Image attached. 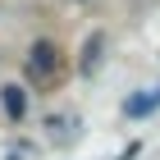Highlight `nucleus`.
<instances>
[{
    "mask_svg": "<svg viewBox=\"0 0 160 160\" xmlns=\"http://www.w3.org/2000/svg\"><path fill=\"white\" fill-rule=\"evenodd\" d=\"M101 46H105V41H101V37H92V41H87V46H82V69H87V73L96 69V60H101Z\"/></svg>",
    "mask_w": 160,
    "mask_h": 160,
    "instance_id": "3",
    "label": "nucleus"
},
{
    "mask_svg": "<svg viewBox=\"0 0 160 160\" xmlns=\"http://www.w3.org/2000/svg\"><path fill=\"white\" fill-rule=\"evenodd\" d=\"M0 101H5V110H9V119H23V114H28V96H23V87H18V82L0 87Z\"/></svg>",
    "mask_w": 160,
    "mask_h": 160,
    "instance_id": "2",
    "label": "nucleus"
},
{
    "mask_svg": "<svg viewBox=\"0 0 160 160\" xmlns=\"http://www.w3.org/2000/svg\"><path fill=\"white\" fill-rule=\"evenodd\" d=\"M28 73L37 78V82H50V78L60 73V50L50 46V41H37L32 55H28Z\"/></svg>",
    "mask_w": 160,
    "mask_h": 160,
    "instance_id": "1",
    "label": "nucleus"
}]
</instances>
